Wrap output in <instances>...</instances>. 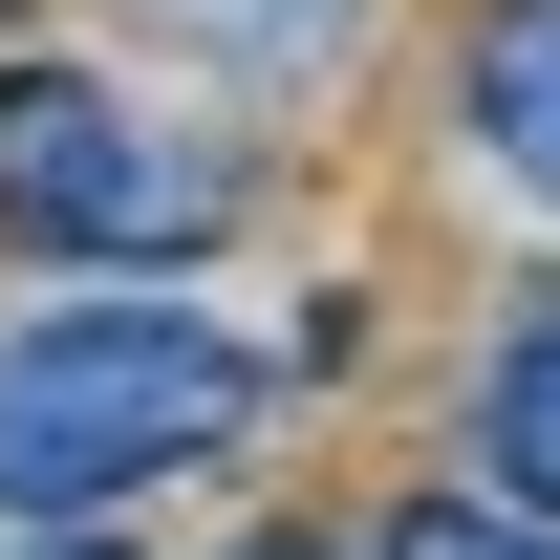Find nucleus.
<instances>
[{
  "instance_id": "1",
  "label": "nucleus",
  "mask_w": 560,
  "mask_h": 560,
  "mask_svg": "<svg viewBox=\"0 0 560 560\" xmlns=\"http://www.w3.org/2000/svg\"><path fill=\"white\" fill-rule=\"evenodd\" d=\"M302 366L259 324H215L195 280H44L0 302V517H130L195 495L215 453H259Z\"/></svg>"
},
{
  "instance_id": "2",
  "label": "nucleus",
  "mask_w": 560,
  "mask_h": 560,
  "mask_svg": "<svg viewBox=\"0 0 560 560\" xmlns=\"http://www.w3.org/2000/svg\"><path fill=\"white\" fill-rule=\"evenodd\" d=\"M237 215H259V151H215L130 66L0 44V259H44V280H195Z\"/></svg>"
},
{
  "instance_id": "3",
  "label": "nucleus",
  "mask_w": 560,
  "mask_h": 560,
  "mask_svg": "<svg viewBox=\"0 0 560 560\" xmlns=\"http://www.w3.org/2000/svg\"><path fill=\"white\" fill-rule=\"evenodd\" d=\"M453 173L560 237V0H475V44H453Z\"/></svg>"
},
{
  "instance_id": "4",
  "label": "nucleus",
  "mask_w": 560,
  "mask_h": 560,
  "mask_svg": "<svg viewBox=\"0 0 560 560\" xmlns=\"http://www.w3.org/2000/svg\"><path fill=\"white\" fill-rule=\"evenodd\" d=\"M151 66H195V86H237V108H302V86H346L366 66V22L388 0H108Z\"/></svg>"
},
{
  "instance_id": "5",
  "label": "nucleus",
  "mask_w": 560,
  "mask_h": 560,
  "mask_svg": "<svg viewBox=\"0 0 560 560\" xmlns=\"http://www.w3.org/2000/svg\"><path fill=\"white\" fill-rule=\"evenodd\" d=\"M453 431H475V475H495V495H539V517H560V280H539V302H495L475 410H453Z\"/></svg>"
},
{
  "instance_id": "6",
  "label": "nucleus",
  "mask_w": 560,
  "mask_h": 560,
  "mask_svg": "<svg viewBox=\"0 0 560 560\" xmlns=\"http://www.w3.org/2000/svg\"><path fill=\"white\" fill-rule=\"evenodd\" d=\"M366 560H560V517L495 495V475H410L388 517H366Z\"/></svg>"
},
{
  "instance_id": "7",
  "label": "nucleus",
  "mask_w": 560,
  "mask_h": 560,
  "mask_svg": "<svg viewBox=\"0 0 560 560\" xmlns=\"http://www.w3.org/2000/svg\"><path fill=\"white\" fill-rule=\"evenodd\" d=\"M0 560H130L108 517H0Z\"/></svg>"
},
{
  "instance_id": "8",
  "label": "nucleus",
  "mask_w": 560,
  "mask_h": 560,
  "mask_svg": "<svg viewBox=\"0 0 560 560\" xmlns=\"http://www.w3.org/2000/svg\"><path fill=\"white\" fill-rule=\"evenodd\" d=\"M215 560H366V539H324V517H259V539H215Z\"/></svg>"
}]
</instances>
